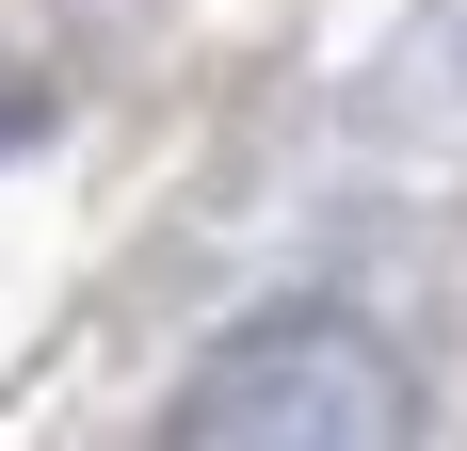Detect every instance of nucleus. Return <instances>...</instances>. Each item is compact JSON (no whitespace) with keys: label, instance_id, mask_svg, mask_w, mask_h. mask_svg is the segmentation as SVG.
<instances>
[{"label":"nucleus","instance_id":"1","mask_svg":"<svg viewBox=\"0 0 467 451\" xmlns=\"http://www.w3.org/2000/svg\"><path fill=\"white\" fill-rule=\"evenodd\" d=\"M161 451H420V387L355 307H275L193 371Z\"/></svg>","mask_w":467,"mask_h":451}]
</instances>
